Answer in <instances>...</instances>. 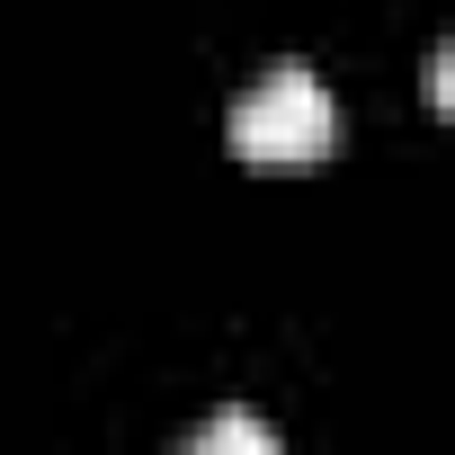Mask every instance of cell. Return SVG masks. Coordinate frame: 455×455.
I'll return each mask as SVG.
<instances>
[{"instance_id":"6da1fadb","label":"cell","mask_w":455,"mask_h":455,"mask_svg":"<svg viewBox=\"0 0 455 455\" xmlns=\"http://www.w3.org/2000/svg\"><path fill=\"white\" fill-rule=\"evenodd\" d=\"M339 143V108H331V90L313 81V72H268L242 108H233V152L242 161H259V170H304V161H322Z\"/></svg>"},{"instance_id":"7a4b0ae2","label":"cell","mask_w":455,"mask_h":455,"mask_svg":"<svg viewBox=\"0 0 455 455\" xmlns=\"http://www.w3.org/2000/svg\"><path fill=\"white\" fill-rule=\"evenodd\" d=\"M179 455H286V446H277V428H268L259 411H214Z\"/></svg>"}]
</instances>
